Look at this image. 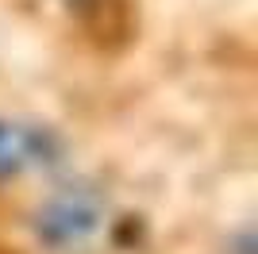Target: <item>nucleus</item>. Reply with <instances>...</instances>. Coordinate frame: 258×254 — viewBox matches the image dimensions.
<instances>
[{
  "label": "nucleus",
  "instance_id": "7ed1b4c3",
  "mask_svg": "<svg viewBox=\"0 0 258 254\" xmlns=\"http://www.w3.org/2000/svg\"><path fill=\"white\" fill-rule=\"evenodd\" d=\"M66 12L77 23H85L93 35H119L123 31V16H127V0H62Z\"/></svg>",
  "mask_w": 258,
  "mask_h": 254
},
{
  "label": "nucleus",
  "instance_id": "f03ea898",
  "mask_svg": "<svg viewBox=\"0 0 258 254\" xmlns=\"http://www.w3.org/2000/svg\"><path fill=\"white\" fill-rule=\"evenodd\" d=\"M58 158V139L54 131L39 123H20V119H0V181L20 177L35 166H50Z\"/></svg>",
  "mask_w": 258,
  "mask_h": 254
},
{
  "label": "nucleus",
  "instance_id": "f257e3e1",
  "mask_svg": "<svg viewBox=\"0 0 258 254\" xmlns=\"http://www.w3.org/2000/svg\"><path fill=\"white\" fill-rule=\"evenodd\" d=\"M100 220H104V204H100L97 193L89 189H66L58 197L43 204L39 212V223L35 231L46 246L54 250H70V246H81L97 235Z\"/></svg>",
  "mask_w": 258,
  "mask_h": 254
}]
</instances>
